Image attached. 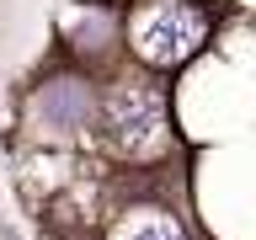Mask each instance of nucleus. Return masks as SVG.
<instances>
[{"instance_id": "1", "label": "nucleus", "mask_w": 256, "mask_h": 240, "mask_svg": "<svg viewBox=\"0 0 256 240\" xmlns=\"http://www.w3.org/2000/svg\"><path fill=\"white\" fill-rule=\"evenodd\" d=\"M198 38H203V16L187 11V6H155L134 27V43L150 64H182L198 48Z\"/></svg>"}, {"instance_id": "2", "label": "nucleus", "mask_w": 256, "mask_h": 240, "mask_svg": "<svg viewBox=\"0 0 256 240\" xmlns=\"http://www.w3.org/2000/svg\"><path fill=\"white\" fill-rule=\"evenodd\" d=\"M160 96L144 91V86H118V91L107 96V134L118 150H144V144L160 134Z\"/></svg>"}, {"instance_id": "3", "label": "nucleus", "mask_w": 256, "mask_h": 240, "mask_svg": "<svg viewBox=\"0 0 256 240\" xmlns=\"http://www.w3.org/2000/svg\"><path fill=\"white\" fill-rule=\"evenodd\" d=\"M43 118H48V123L75 128L80 118H86V91H80L75 80H59V86H48V96H43Z\"/></svg>"}, {"instance_id": "4", "label": "nucleus", "mask_w": 256, "mask_h": 240, "mask_svg": "<svg viewBox=\"0 0 256 240\" xmlns=\"http://www.w3.org/2000/svg\"><path fill=\"white\" fill-rule=\"evenodd\" d=\"M134 240H182V235H176L171 224H160V219H150V224H144V230H139V235H134Z\"/></svg>"}]
</instances>
